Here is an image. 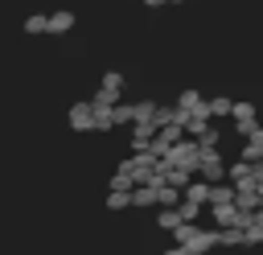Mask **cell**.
<instances>
[{
	"label": "cell",
	"instance_id": "1",
	"mask_svg": "<svg viewBox=\"0 0 263 255\" xmlns=\"http://www.w3.org/2000/svg\"><path fill=\"white\" fill-rule=\"evenodd\" d=\"M119 95H123V74H119V70H107L90 103H95V107H119Z\"/></svg>",
	"mask_w": 263,
	"mask_h": 255
},
{
	"label": "cell",
	"instance_id": "14",
	"mask_svg": "<svg viewBox=\"0 0 263 255\" xmlns=\"http://www.w3.org/2000/svg\"><path fill=\"white\" fill-rule=\"evenodd\" d=\"M164 255H189V251H185V247H181V243H177V247H168V251H164Z\"/></svg>",
	"mask_w": 263,
	"mask_h": 255
},
{
	"label": "cell",
	"instance_id": "9",
	"mask_svg": "<svg viewBox=\"0 0 263 255\" xmlns=\"http://www.w3.org/2000/svg\"><path fill=\"white\" fill-rule=\"evenodd\" d=\"M115 128V107H95V132H111Z\"/></svg>",
	"mask_w": 263,
	"mask_h": 255
},
{
	"label": "cell",
	"instance_id": "11",
	"mask_svg": "<svg viewBox=\"0 0 263 255\" xmlns=\"http://www.w3.org/2000/svg\"><path fill=\"white\" fill-rule=\"evenodd\" d=\"M132 202H136V206H156L160 193H156V185H140V189L132 193Z\"/></svg>",
	"mask_w": 263,
	"mask_h": 255
},
{
	"label": "cell",
	"instance_id": "12",
	"mask_svg": "<svg viewBox=\"0 0 263 255\" xmlns=\"http://www.w3.org/2000/svg\"><path fill=\"white\" fill-rule=\"evenodd\" d=\"M132 193H136V189H132ZM132 193H127V189H111L107 210H127V206H136V202H132Z\"/></svg>",
	"mask_w": 263,
	"mask_h": 255
},
{
	"label": "cell",
	"instance_id": "6",
	"mask_svg": "<svg viewBox=\"0 0 263 255\" xmlns=\"http://www.w3.org/2000/svg\"><path fill=\"white\" fill-rule=\"evenodd\" d=\"M210 206H214V210H222V206H238V193H234V185H214V193H210Z\"/></svg>",
	"mask_w": 263,
	"mask_h": 255
},
{
	"label": "cell",
	"instance_id": "4",
	"mask_svg": "<svg viewBox=\"0 0 263 255\" xmlns=\"http://www.w3.org/2000/svg\"><path fill=\"white\" fill-rule=\"evenodd\" d=\"M156 226H160V230H168V234H177V230L185 226V214H181V206H164V210L156 214Z\"/></svg>",
	"mask_w": 263,
	"mask_h": 255
},
{
	"label": "cell",
	"instance_id": "3",
	"mask_svg": "<svg viewBox=\"0 0 263 255\" xmlns=\"http://www.w3.org/2000/svg\"><path fill=\"white\" fill-rule=\"evenodd\" d=\"M66 123L74 132H95V103H74L66 111Z\"/></svg>",
	"mask_w": 263,
	"mask_h": 255
},
{
	"label": "cell",
	"instance_id": "10",
	"mask_svg": "<svg viewBox=\"0 0 263 255\" xmlns=\"http://www.w3.org/2000/svg\"><path fill=\"white\" fill-rule=\"evenodd\" d=\"M25 33H29V37H37V33H49V16H41V12L25 16Z\"/></svg>",
	"mask_w": 263,
	"mask_h": 255
},
{
	"label": "cell",
	"instance_id": "13",
	"mask_svg": "<svg viewBox=\"0 0 263 255\" xmlns=\"http://www.w3.org/2000/svg\"><path fill=\"white\" fill-rule=\"evenodd\" d=\"M242 234H247V243H263V222L255 218L251 226H242Z\"/></svg>",
	"mask_w": 263,
	"mask_h": 255
},
{
	"label": "cell",
	"instance_id": "8",
	"mask_svg": "<svg viewBox=\"0 0 263 255\" xmlns=\"http://www.w3.org/2000/svg\"><path fill=\"white\" fill-rule=\"evenodd\" d=\"M210 115L214 119H234V103L226 95H218V99H210Z\"/></svg>",
	"mask_w": 263,
	"mask_h": 255
},
{
	"label": "cell",
	"instance_id": "5",
	"mask_svg": "<svg viewBox=\"0 0 263 255\" xmlns=\"http://www.w3.org/2000/svg\"><path fill=\"white\" fill-rule=\"evenodd\" d=\"M210 193H214L210 181H189V185H185V202H189V206H210Z\"/></svg>",
	"mask_w": 263,
	"mask_h": 255
},
{
	"label": "cell",
	"instance_id": "15",
	"mask_svg": "<svg viewBox=\"0 0 263 255\" xmlns=\"http://www.w3.org/2000/svg\"><path fill=\"white\" fill-rule=\"evenodd\" d=\"M148 8H160V4H173V0H144Z\"/></svg>",
	"mask_w": 263,
	"mask_h": 255
},
{
	"label": "cell",
	"instance_id": "7",
	"mask_svg": "<svg viewBox=\"0 0 263 255\" xmlns=\"http://www.w3.org/2000/svg\"><path fill=\"white\" fill-rule=\"evenodd\" d=\"M74 29V12L62 8V12H49V33H70Z\"/></svg>",
	"mask_w": 263,
	"mask_h": 255
},
{
	"label": "cell",
	"instance_id": "2",
	"mask_svg": "<svg viewBox=\"0 0 263 255\" xmlns=\"http://www.w3.org/2000/svg\"><path fill=\"white\" fill-rule=\"evenodd\" d=\"M197 169H201V181H210V185H218L222 177H230V169L222 165L218 148H214V152H205V148H201V165H197Z\"/></svg>",
	"mask_w": 263,
	"mask_h": 255
}]
</instances>
